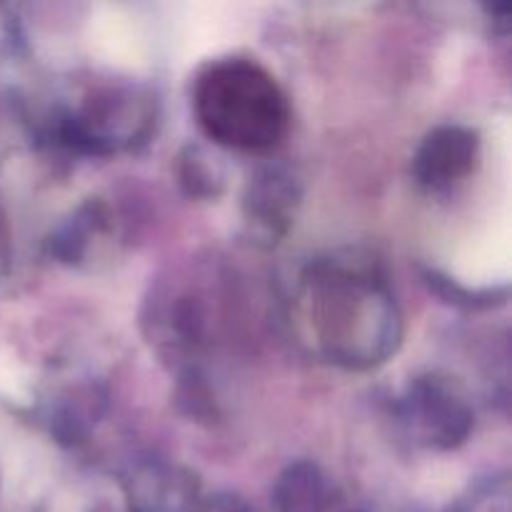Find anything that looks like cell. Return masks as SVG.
Wrapping results in <instances>:
<instances>
[{
	"label": "cell",
	"instance_id": "6da1fadb",
	"mask_svg": "<svg viewBox=\"0 0 512 512\" xmlns=\"http://www.w3.org/2000/svg\"><path fill=\"white\" fill-rule=\"evenodd\" d=\"M285 320L305 353L350 373L388 363L405 330L383 263L353 248L315 255L298 270Z\"/></svg>",
	"mask_w": 512,
	"mask_h": 512
},
{
	"label": "cell",
	"instance_id": "7a4b0ae2",
	"mask_svg": "<svg viewBox=\"0 0 512 512\" xmlns=\"http://www.w3.org/2000/svg\"><path fill=\"white\" fill-rule=\"evenodd\" d=\"M193 113L205 138L225 150L273 153L290 130L283 85L253 58H215L193 80Z\"/></svg>",
	"mask_w": 512,
	"mask_h": 512
},
{
	"label": "cell",
	"instance_id": "3957f363",
	"mask_svg": "<svg viewBox=\"0 0 512 512\" xmlns=\"http://www.w3.org/2000/svg\"><path fill=\"white\" fill-rule=\"evenodd\" d=\"M158 125V100L148 85L100 80L68 103L55 105L38 125L40 138L80 158H110L148 143Z\"/></svg>",
	"mask_w": 512,
	"mask_h": 512
},
{
	"label": "cell",
	"instance_id": "277c9868",
	"mask_svg": "<svg viewBox=\"0 0 512 512\" xmlns=\"http://www.w3.org/2000/svg\"><path fill=\"white\" fill-rule=\"evenodd\" d=\"M220 318L223 313L210 300L208 285L183 275L165 280L153 290L145 328L153 348L188 375L195 360H200V355L210 348L213 335L223 328Z\"/></svg>",
	"mask_w": 512,
	"mask_h": 512
},
{
	"label": "cell",
	"instance_id": "5b68a950",
	"mask_svg": "<svg viewBox=\"0 0 512 512\" xmlns=\"http://www.w3.org/2000/svg\"><path fill=\"white\" fill-rule=\"evenodd\" d=\"M395 420L415 448L450 453L473 435L475 410L458 378L430 370L405 385L395 400Z\"/></svg>",
	"mask_w": 512,
	"mask_h": 512
},
{
	"label": "cell",
	"instance_id": "8992f818",
	"mask_svg": "<svg viewBox=\"0 0 512 512\" xmlns=\"http://www.w3.org/2000/svg\"><path fill=\"white\" fill-rule=\"evenodd\" d=\"M478 130L445 123L430 130L413 155V178L425 193L443 195L463 185L480 165Z\"/></svg>",
	"mask_w": 512,
	"mask_h": 512
},
{
	"label": "cell",
	"instance_id": "52a82bcc",
	"mask_svg": "<svg viewBox=\"0 0 512 512\" xmlns=\"http://www.w3.org/2000/svg\"><path fill=\"white\" fill-rule=\"evenodd\" d=\"M300 205V183L285 165H265L243 193V218L255 240L275 245L293 225Z\"/></svg>",
	"mask_w": 512,
	"mask_h": 512
},
{
	"label": "cell",
	"instance_id": "ba28073f",
	"mask_svg": "<svg viewBox=\"0 0 512 512\" xmlns=\"http://www.w3.org/2000/svg\"><path fill=\"white\" fill-rule=\"evenodd\" d=\"M120 512H190L198 503V485L178 465L145 460L120 478Z\"/></svg>",
	"mask_w": 512,
	"mask_h": 512
},
{
	"label": "cell",
	"instance_id": "9c48e42d",
	"mask_svg": "<svg viewBox=\"0 0 512 512\" xmlns=\"http://www.w3.org/2000/svg\"><path fill=\"white\" fill-rule=\"evenodd\" d=\"M113 233V210L105 200L90 198L50 235V255L65 265H88Z\"/></svg>",
	"mask_w": 512,
	"mask_h": 512
},
{
	"label": "cell",
	"instance_id": "30bf717a",
	"mask_svg": "<svg viewBox=\"0 0 512 512\" xmlns=\"http://www.w3.org/2000/svg\"><path fill=\"white\" fill-rule=\"evenodd\" d=\"M338 490L318 463L295 460L273 485V503L278 512H330Z\"/></svg>",
	"mask_w": 512,
	"mask_h": 512
},
{
	"label": "cell",
	"instance_id": "8fae6325",
	"mask_svg": "<svg viewBox=\"0 0 512 512\" xmlns=\"http://www.w3.org/2000/svg\"><path fill=\"white\" fill-rule=\"evenodd\" d=\"M183 163H180V178L183 185H188L190 195H198V198H215L223 190V175L215 168V163H210L208 155L200 148H188L185 150Z\"/></svg>",
	"mask_w": 512,
	"mask_h": 512
},
{
	"label": "cell",
	"instance_id": "7c38bea8",
	"mask_svg": "<svg viewBox=\"0 0 512 512\" xmlns=\"http://www.w3.org/2000/svg\"><path fill=\"white\" fill-rule=\"evenodd\" d=\"M455 512H510V483L505 475L483 480L470 490Z\"/></svg>",
	"mask_w": 512,
	"mask_h": 512
},
{
	"label": "cell",
	"instance_id": "4fadbf2b",
	"mask_svg": "<svg viewBox=\"0 0 512 512\" xmlns=\"http://www.w3.org/2000/svg\"><path fill=\"white\" fill-rule=\"evenodd\" d=\"M190 512H253L243 500L230 498V495H218V498L203 500V503H195V508Z\"/></svg>",
	"mask_w": 512,
	"mask_h": 512
},
{
	"label": "cell",
	"instance_id": "5bb4252c",
	"mask_svg": "<svg viewBox=\"0 0 512 512\" xmlns=\"http://www.w3.org/2000/svg\"><path fill=\"white\" fill-rule=\"evenodd\" d=\"M0 485H3V478H0Z\"/></svg>",
	"mask_w": 512,
	"mask_h": 512
}]
</instances>
